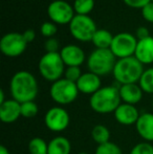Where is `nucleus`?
I'll return each instance as SVG.
<instances>
[{
    "instance_id": "nucleus-1",
    "label": "nucleus",
    "mask_w": 153,
    "mask_h": 154,
    "mask_svg": "<svg viewBox=\"0 0 153 154\" xmlns=\"http://www.w3.org/2000/svg\"><path fill=\"white\" fill-rule=\"evenodd\" d=\"M10 90L12 97L19 103L34 101L38 94V82L29 71H17L11 79Z\"/></svg>"
},
{
    "instance_id": "nucleus-2",
    "label": "nucleus",
    "mask_w": 153,
    "mask_h": 154,
    "mask_svg": "<svg viewBox=\"0 0 153 154\" xmlns=\"http://www.w3.org/2000/svg\"><path fill=\"white\" fill-rule=\"evenodd\" d=\"M121 102L122 100L118 88L115 86H105L90 95L89 105L96 113L108 114L115 113L116 108L122 104Z\"/></svg>"
},
{
    "instance_id": "nucleus-3",
    "label": "nucleus",
    "mask_w": 153,
    "mask_h": 154,
    "mask_svg": "<svg viewBox=\"0 0 153 154\" xmlns=\"http://www.w3.org/2000/svg\"><path fill=\"white\" fill-rule=\"evenodd\" d=\"M144 72V65L134 56L118 59L112 75L121 85L134 84L139 81Z\"/></svg>"
},
{
    "instance_id": "nucleus-4",
    "label": "nucleus",
    "mask_w": 153,
    "mask_h": 154,
    "mask_svg": "<svg viewBox=\"0 0 153 154\" xmlns=\"http://www.w3.org/2000/svg\"><path fill=\"white\" fill-rule=\"evenodd\" d=\"M116 61V57L110 48H96L88 57L87 66L90 72L103 77L112 72Z\"/></svg>"
},
{
    "instance_id": "nucleus-5",
    "label": "nucleus",
    "mask_w": 153,
    "mask_h": 154,
    "mask_svg": "<svg viewBox=\"0 0 153 154\" xmlns=\"http://www.w3.org/2000/svg\"><path fill=\"white\" fill-rule=\"evenodd\" d=\"M38 69L42 78L54 83L62 79L65 71V64L60 53H46L41 57Z\"/></svg>"
},
{
    "instance_id": "nucleus-6",
    "label": "nucleus",
    "mask_w": 153,
    "mask_h": 154,
    "mask_svg": "<svg viewBox=\"0 0 153 154\" xmlns=\"http://www.w3.org/2000/svg\"><path fill=\"white\" fill-rule=\"evenodd\" d=\"M50 97L59 105H69L76 101L79 94L77 84L66 80L65 78L54 82L49 89Z\"/></svg>"
},
{
    "instance_id": "nucleus-7",
    "label": "nucleus",
    "mask_w": 153,
    "mask_h": 154,
    "mask_svg": "<svg viewBox=\"0 0 153 154\" xmlns=\"http://www.w3.org/2000/svg\"><path fill=\"white\" fill-rule=\"evenodd\" d=\"M69 31L78 41L89 42L92 41L98 29L96 22L88 15H76L69 23Z\"/></svg>"
},
{
    "instance_id": "nucleus-8",
    "label": "nucleus",
    "mask_w": 153,
    "mask_h": 154,
    "mask_svg": "<svg viewBox=\"0 0 153 154\" xmlns=\"http://www.w3.org/2000/svg\"><path fill=\"white\" fill-rule=\"evenodd\" d=\"M137 39L130 32H120L113 37L110 51L118 59L132 57L135 54Z\"/></svg>"
},
{
    "instance_id": "nucleus-9",
    "label": "nucleus",
    "mask_w": 153,
    "mask_h": 154,
    "mask_svg": "<svg viewBox=\"0 0 153 154\" xmlns=\"http://www.w3.org/2000/svg\"><path fill=\"white\" fill-rule=\"evenodd\" d=\"M27 42L20 32H8L0 40V51L6 57H19L25 51Z\"/></svg>"
},
{
    "instance_id": "nucleus-10",
    "label": "nucleus",
    "mask_w": 153,
    "mask_h": 154,
    "mask_svg": "<svg viewBox=\"0 0 153 154\" xmlns=\"http://www.w3.org/2000/svg\"><path fill=\"white\" fill-rule=\"evenodd\" d=\"M74 6L64 0H55L50 2L47 8V15L51 22L57 24H69L74 19L75 15Z\"/></svg>"
},
{
    "instance_id": "nucleus-11",
    "label": "nucleus",
    "mask_w": 153,
    "mask_h": 154,
    "mask_svg": "<svg viewBox=\"0 0 153 154\" xmlns=\"http://www.w3.org/2000/svg\"><path fill=\"white\" fill-rule=\"evenodd\" d=\"M70 118L63 107H51L46 111L44 116L45 126L53 132H62L69 126Z\"/></svg>"
},
{
    "instance_id": "nucleus-12",
    "label": "nucleus",
    "mask_w": 153,
    "mask_h": 154,
    "mask_svg": "<svg viewBox=\"0 0 153 154\" xmlns=\"http://www.w3.org/2000/svg\"><path fill=\"white\" fill-rule=\"evenodd\" d=\"M115 121L121 125L124 126H131L135 125L139 120V110L134 105L122 103L115 111Z\"/></svg>"
},
{
    "instance_id": "nucleus-13",
    "label": "nucleus",
    "mask_w": 153,
    "mask_h": 154,
    "mask_svg": "<svg viewBox=\"0 0 153 154\" xmlns=\"http://www.w3.org/2000/svg\"><path fill=\"white\" fill-rule=\"evenodd\" d=\"M60 55L65 66L80 67L85 61V53L78 45L69 44L64 46L60 51Z\"/></svg>"
},
{
    "instance_id": "nucleus-14",
    "label": "nucleus",
    "mask_w": 153,
    "mask_h": 154,
    "mask_svg": "<svg viewBox=\"0 0 153 154\" xmlns=\"http://www.w3.org/2000/svg\"><path fill=\"white\" fill-rule=\"evenodd\" d=\"M21 116V103L16 100H6L0 105V120L4 124H12Z\"/></svg>"
},
{
    "instance_id": "nucleus-15",
    "label": "nucleus",
    "mask_w": 153,
    "mask_h": 154,
    "mask_svg": "<svg viewBox=\"0 0 153 154\" xmlns=\"http://www.w3.org/2000/svg\"><path fill=\"white\" fill-rule=\"evenodd\" d=\"M76 84L79 92L91 95L102 87L101 86V77H99L96 73L90 72V71L83 73Z\"/></svg>"
},
{
    "instance_id": "nucleus-16",
    "label": "nucleus",
    "mask_w": 153,
    "mask_h": 154,
    "mask_svg": "<svg viewBox=\"0 0 153 154\" xmlns=\"http://www.w3.org/2000/svg\"><path fill=\"white\" fill-rule=\"evenodd\" d=\"M118 91H120V97L124 103L130 104V105H136L139 103L143 97V90L137 85L136 83L134 84H125V85H121L118 87Z\"/></svg>"
},
{
    "instance_id": "nucleus-17",
    "label": "nucleus",
    "mask_w": 153,
    "mask_h": 154,
    "mask_svg": "<svg viewBox=\"0 0 153 154\" xmlns=\"http://www.w3.org/2000/svg\"><path fill=\"white\" fill-rule=\"evenodd\" d=\"M135 128L143 140L146 142H153V113L144 112L139 116V120L135 124Z\"/></svg>"
},
{
    "instance_id": "nucleus-18",
    "label": "nucleus",
    "mask_w": 153,
    "mask_h": 154,
    "mask_svg": "<svg viewBox=\"0 0 153 154\" xmlns=\"http://www.w3.org/2000/svg\"><path fill=\"white\" fill-rule=\"evenodd\" d=\"M134 57L143 65L153 63V37L137 41Z\"/></svg>"
},
{
    "instance_id": "nucleus-19",
    "label": "nucleus",
    "mask_w": 153,
    "mask_h": 154,
    "mask_svg": "<svg viewBox=\"0 0 153 154\" xmlns=\"http://www.w3.org/2000/svg\"><path fill=\"white\" fill-rule=\"evenodd\" d=\"M72 145L64 136H57L48 143V154H70Z\"/></svg>"
},
{
    "instance_id": "nucleus-20",
    "label": "nucleus",
    "mask_w": 153,
    "mask_h": 154,
    "mask_svg": "<svg viewBox=\"0 0 153 154\" xmlns=\"http://www.w3.org/2000/svg\"><path fill=\"white\" fill-rule=\"evenodd\" d=\"M113 37L115 36H112V34L109 31L101 29L96 32L91 42L96 48H110Z\"/></svg>"
},
{
    "instance_id": "nucleus-21",
    "label": "nucleus",
    "mask_w": 153,
    "mask_h": 154,
    "mask_svg": "<svg viewBox=\"0 0 153 154\" xmlns=\"http://www.w3.org/2000/svg\"><path fill=\"white\" fill-rule=\"evenodd\" d=\"M91 137L94 142L98 145H102L105 143L110 142V131L108 130V128L104 125H96L91 130Z\"/></svg>"
},
{
    "instance_id": "nucleus-22",
    "label": "nucleus",
    "mask_w": 153,
    "mask_h": 154,
    "mask_svg": "<svg viewBox=\"0 0 153 154\" xmlns=\"http://www.w3.org/2000/svg\"><path fill=\"white\" fill-rule=\"evenodd\" d=\"M29 154H48V143L41 137H34L29 143Z\"/></svg>"
},
{
    "instance_id": "nucleus-23",
    "label": "nucleus",
    "mask_w": 153,
    "mask_h": 154,
    "mask_svg": "<svg viewBox=\"0 0 153 154\" xmlns=\"http://www.w3.org/2000/svg\"><path fill=\"white\" fill-rule=\"evenodd\" d=\"M139 85L144 92L153 94V67L144 70L139 81Z\"/></svg>"
},
{
    "instance_id": "nucleus-24",
    "label": "nucleus",
    "mask_w": 153,
    "mask_h": 154,
    "mask_svg": "<svg viewBox=\"0 0 153 154\" xmlns=\"http://www.w3.org/2000/svg\"><path fill=\"white\" fill-rule=\"evenodd\" d=\"M72 6L77 15H88L94 8V0H75Z\"/></svg>"
},
{
    "instance_id": "nucleus-25",
    "label": "nucleus",
    "mask_w": 153,
    "mask_h": 154,
    "mask_svg": "<svg viewBox=\"0 0 153 154\" xmlns=\"http://www.w3.org/2000/svg\"><path fill=\"white\" fill-rule=\"evenodd\" d=\"M94 154H123L121 148L112 142L98 145Z\"/></svg>"
},
{
    "instance_id": "nucleus-26",
    "label": "nucleus",
    "mask_w": 153,
    "mask_h": 154,
    "mask_svg": "<svg viewBox=\"0 0 153 154\" xmlns=\"http://www.w3.org/2000/svg\"><path fill=\"white\" fill-rule=\"evenodd\" d=\"M38 105L34 101L25 102L21 104V116L26 119H32L38 114Z\"/></svg>"
},
{
    "instance_id": "nucleus-27",
    "label": "nucleus",
    "mask_w": 153,
    "mask_h": 154,
    "mask_svg": "<svg viewBox=\"0 0 153 154\" xmlns=\"http://www.w3.org/2000/svg\"><path fill=\"white\" fill-rule=\"evenodd\" d=\"M83 73H82L80 67L78 66H68L66 67L65 71H64V78L66 80H68V81L74 82V83H77L79 81Z\"/></svg>"
},
{
    "instance_id": "nucleus-28",
    "label": "nucleus",
    "mask_w": 153,
    "mask_h": 154,
    "mask_svg": "<svg viewBox=\"0 0 153 154\" xmlns=\"http://www.w3.org/2000/svg\"><path fill=\"white\" fill-rule=\"evenodd\" d=\"M129 154H153V146L148 142L139 143L131 149Z\"/></svg>"
},
{
    "instance_id": "nucleus-29",
    "label": "nucleus",
    "mask_w": 153,
    "mask_h": 154,
    "mask_svg": "<svg viewBox=\"0 0 153 154\" xmlns=\"http://www.w3.org/2000/svg\"><path fill=\"white\" fill-rule=\"evenodd\" d=\"M57 25L54 22H50V21H47V22H44L40 27V32L41 34L43 35L46 38H53L56 34H57Z\"/></svg>"
},
{
    "instance_id": "nucleus-30",
    "label": "nucleus",
    "mask_w": 153,
    "mask_h": 154,
    "mask_svg": "<svg viewBox=\"0 0 153 154\" xmlns=\"http://www.w3.org/2000/svg\"><path fill=\"white\" fill-rule=\"evenodd\" d=\"M59 41L57 40L56 38H48L46 41H45V51L46 53H60L59 51Z\"/></svg>"
},
{
    "instance_id": "nucleus-31",
    "label": "nucleus",
    "mask_w": 153,
    "mask_h": 154,
    "mask_svg": "<svg viewBox=\"0 0 153 154\" xmlns=\"http://www.w3.org/2000/svg\"><path fill=\"white\" fill-rule=\"evenodd\" d=\"M142 16L148 22L153 23V2H149L142 8Z\"/></svg>"
},
{
    "instance_id": "nucleus-32",
    "label": "nucleus",
    "mask_w": 153,
    "mask_h": 154,
    "mask_svg": "<svg viewBox=\"0 0 153 154\" xmlns=\"http://www.w3.org/2000/svg\"><path fill=\"white\" fill-rule=\"evenodd\" d=\"M128 6L133 8H143L145 5H147L151 0H123Z\"/></svg>"
},
{
    "instance_id": "nucleus-33",
    "label": "nucleus",
    "mask_w": 153,
    "mask_h": 154,
    "mask_svg": "<svg viewBox=\"0 0 153 154\" xmlns=\"http://www.w3.org/2000/svg\"><path fill=\"white\" fill-rule=\"evenodd\" d=\"M150 37L149 35V31H148L147 27L145 26H139V29H136V39L137 40H143V39H146Z\"/></svg>"
},
{
    "instance_id": "nucleus-34",
    "label": "nucleus",
    "mask_w": 153,
    "mask_h": 154,
    "mask_svg": "<svg viewBox=\"0 0 153 154\" xmlns=\"http://www.w3.org/2000/svg\"><path fill=\"white\" fill-rule=\"evenodd\" d=\"M22 35H23V37H24L25 41H26L27 43L33 42L34 39H35V37H36V34L33 29H26L25 32H22Z\"/></svg>"
},
{
    "instance_id": "nucleus-35",
    "label": "nucleus",
    "mask_w": 153,
    "mask_h": 154,
    "mask_svg": "<svg viewBox=\"0 0 153 154\" xmlns=\"http://www.w3.org/2000/svg\"><path fill=\"white\" fill-rule=\"evenodd\" d=\"M0 154H11L10 151H8V149L6 148L5 146H3V145H1L0 146Z\"/></svg>"
},
{
    "instance_id": "nucleus-36",
    "label": "nucleus",
    "mask_w": 153,
    "mask_h": 154,
    "mask_svg": "<svg viewBox=\"0 0 153 154\" xmlns=\"http://www.w3.org/2000/svg\"><path fill=\"white\" fill-rule=\"evenodd\" d=\"M5 101H6V100L4 99V91L1 89V90H0V105H1V104H3Z\"/></svg>"
},
{
    "instance_id": "nucleus-37",
    "label": "nucleus",
    "mask_w": 153,
    "mask_h": 154,
    "mask_svg": "<svg viewBox=\"0 0 153 154\" xmlns=\"http://www.w3.org/2000/svg\"><path fill=\"white\" fill-rule=\"evenodd\" d=\"M78 154H89V153H87V152H80V153H78Z\"/></svg>"
},
{
    "instance_id": "nucleus-38",
    "label": "nucleus",
    "mask_w": 153,
    "mask_h": 154,
    "mask_svg": "<svg viewBox=\"0 0 153 154\" xmlns=\"http://www.w3.org/2000/svg\"><path fill=\"white\" fill-rule=\"evenodd\" d=\"M152 107H153V101H152Z\"/></svg>"
},
{
    "instance_id": "nucleus-39",
    "label": "nucleus",
    "mask_w": 153,
    "mask_h": 154,
    "mask_svg": "<svg viewBox=\"0 0 153 154\" xmlns=\"http://www.w3.org/2000/svg\"><path fill=\"white\" fill-rule=\"evenodd\" d=\"M151 1H152V2H153V0H151Z\"/></svg>"
}]
</instances>
